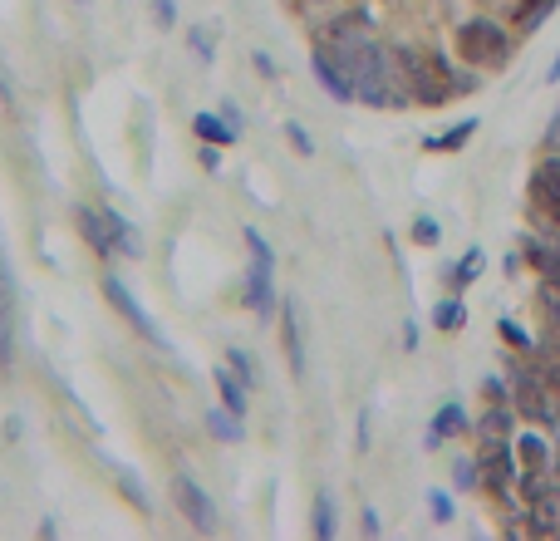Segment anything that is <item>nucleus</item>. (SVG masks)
Instances as JSON below:
<instances>
[{
	"mask_svg": "<svg viewBox=\"0 0 560 541\" xmlns=\"http://www.w3.org/2000/svg\"><path fill=\"white\" fill-rule=\"evenodd\" d=\"M335 60L344 64V74L354 84V99H364L374 109H403L413 99L408 79L398 69L403 55L389 50V45H379V40H369V35H359V30H349V25L335 30Z\"/></svg>",
	"mask_w": 560,
	"mask_h": 541,
	"instance_id": "f257e3e1",
	"label": "nucleus"
},
{
	"mask_svg": "<svg viewBox=\"0 0 560 541\" xmlns=\"http://www.w3.org/2000/svg\"><path fill=\"white\" fill-rule=\"evenodd\" d=\"M457 55L472 64V69H502L511 55V35L492 20H467L457 30Z\"/></svg>",
	"mask_w": 560,
	"mask_h": 541,
	"instance_id": "f03ea898",
	"label": "nucleus"
},
{
	"mask_svg": "<svg viewBox=\"0 0 560 541\" xmlns=\"http://www.w3.org/2000/svg\"><path fill=\"white\" fill-rule=\"evenodd\" d=\"M403 79H408V94H413V104H428V109H438L443 99L452 94L448 84V64L438 60V55H428V50H403Z\"/></svg>",
	"mask_w": 560,
	"mask_h": 541,
	"instance_id": "7ed1b4c3",
	"label": "nucleus"
},
{
	"mask_svg": "<svg viewBox=\"0 0 560 541\" xmlns=\"http://www.w3.org/2000/svg\"><path fill=\"white\" fill-rule=\"evenodd\" d=\"M246 246H251V266H246V301L261 320H271L276 310V291H271V266H276V251L271 241L261 237L256 227H246Z\"/></svg>",
	"mask_w": 560,
	"mask_h": 541,
	"instance_id": "20e7f679",
	"label": "nucleus"
},
{
	"mask_svg": "<svg viewBox=\"0 0 560 541\" xmlns=\"http://www.w3.org/2000/svg\"><path fill=\"white\" fill-rule=\"evenodd\" d=\"M172 497H177L182 517H187L197 532H217V507H212V492H207L197 478L177 473V478H172Z\"/></svg>",
	"mask_w": 560,
	"mask_h": 541,
	"instance_id": "39448f33",
	"label": "nucleus"
},
{
	"mask_svg": "<svg viewBox=\"0 0 560 541\" xmlns=\"http://www.w3.org/2000/svg\"><path fill=\"white\" fill-rule=\"evenodd\" d=\"M104 296H109V305L118 310V315H123V320H128V325H133V330H138V335H143V340H148V345H163L158 325H153V320L143 315V305L133 301V291H128V286H123L118 276H104Z\"/></svg>",
	"mask_w": 560,
	"mask_h": 541,
	"instance_id": "423d86ee",
	"label": "nucleus"
},
{
	"mask_svg": "<svg viewBox=\"0 0 560 541\" xmlns=\"http://www.w3.org/2000/svg\"><path fill=\"white\" fill-rule=\"evenodd\" d=\"M280 340H285V360H290V374L305 379V325H300V301H280Z\"/></svg>",
	"mask_w": 560,
	"mask_h": 541,
	"instance_id": "0eeeda50",
	"label": "nucleus"
},
{
	"mask_svg": "<svg viewBox=\"0 0 560 541\" xmlns=\"http://www.w3.org/2000/svg\"><path fill=\"white\" fill-rule=\"evenodd\" d=\"M310 69H315V79H320V84H325V89H330L335 99H344V104L354 99V84H349L344 64L335 60V50H320V45H315V55H310Z\"/></svg>",
	"mask_w": 560,
	"mask_h": 541,
	"instance_id": "6e6552de",
	"label": "nucleus"
},
{
	"mask_svg": "<svg viewBox=\"0 0 560 541\" xmlns=\"http://www.w3.org/2000/svg\"><path fill=\"white\" fill-rule=\"evenodd\" d=\"M74 217H79V232H84V241H89V246H94L104 261H109V256H118V241H113V227H109V217H104V212H94V207H79Z\"/></svg>",
	"mask_w": 560,
	"mask_h": 541,
	"instance_id": "1a4fd4ad",
	"label": "nucleus"
},
{
	"mask_svg": "<svg viewBox=\"0 0 560 541\" xmlns=\"http://www.w3.org/2000/svg\"><path fill=\"white\" fill-rule=\"evenodd\" d=\"M531 187H536V202L556 217V227H560V158H546V163L536 168Z\"/></svg>",
	"mask_w": 560,
	"mask_h": 541,
	"instance_id": "9d476101",
	"label": "nucleus"
},
{
	"mask_svg": "<svg viewBox=\"0 0 560 541\" xmlns=\"http://www.w3.org/2000/svg\"><path fill=\"white\" fill-rule=\"evenodd\" d=\"M217 394H222V404L236 419H246V384H241V374L231 364H217Z\"/></svg>",
	"mask_w": 560,
	"mask_h": 541,
	"instance_id": "9b49d317",
	"label": "nucleus"
},
{
	"mask_svg": "<svg viewBox=\"0 0 560 541\" xmlns=\"http://www.w3.org/2000/svg\"><path fill=\"white\" fill-rule=\"evenodd\" d=\"M462 428H467V409H462V404H448V409L433 419V428H428V438H423V443H428V448H443L452 433H462Z\"/></svg>",
	"mask_w": 560,
	"mask_h": 541,
	"instance_id": "f8f14e48",
	"label": "nucleus"
},
{
	"mask_svg": "<svg viewBox=\"0 0 560 541\" xmlns=\"http://www.w3.org/2000/svg\"><path fill=\"white\" fill-rule=\"evenodd\" d=\"M192 133H197V138H207V143H217V148L236 143V128H231L226 119H217V114H197V119H192Z\"/></svg>",
	"mask_w": 560,
	"mask_h": 541,
	"instance_id": "ddd939ff",
	"label": "nucleus"
},
{
	"mask_svg": "<svg viewBox=\"0 0 560 541\" xmlns=\"http://www.w3.org/2000/svg\"><path fill=\"white\" fill-rule=\"evenodd\" d=\"M472 133H477V119H462V123H452L448 133H438V138H428L423 148H433V153H457V148H462V143H467Z\"/></svg>",
	"mask_w": 560,
	"mask_h": 541,
	"instance_id": "4468645a",
	"label": "nucleus"
},
{
	"mask_svg": "<svg viewBox=\"0 0 560 541\" xmlns=\"http://www.w3.org/2000/svg\"><path fill=\"white\" fill-rule=\"evenodd\" d=\"M560 0H526L521 10H516V35H531V30H541V20L556 10Z\"/></svg>",
	"mask_w": 560,
	"mask_h": 541,
	"instance_id": "2eb2a0df",
	"label": "nucleus"
},
{
	"mask_svg": "<svg viewBox=\"0 0 560 541\" xmlns=\"http://www.w3.org/2000/svg\"><path fill=\"white\" fill-rule=\"evenodd\" d=\"M207 433H212V438H222V443H241V419L222 404V409H212V414H207Z\"/></svg>",
	"mask_w": 560,
	"mask_h": 541,
	"instance_id": "dca6fc26",
	"label": "nucleus"
},
{
	"mask_svg": "<svg viewBox=\"0 0 560 541\" xmlns=\"http://www.w3.org/2000/svg\"><path fill=\"white\" fill-rule=\"evenodd\" d=\"M462 320H467V310H462L457 296H448V301L433 305V325H438V330H462Z\"/></svg>",
	"mask_w": 560,
	"mask_h": 541,
	"instance_id": "f3484780",
	"label": "nucleus"
},
{
	"mask_svg": "<svg viewBox=\"0 0 560 541\" xmlns=\"http://www.w3.org/2000/svg\"><path fill=\"white\" fill-rule=\"evenodd\" d=\"M310 527H315V537H320V541L335 537V502H330L325 492L315 497V517H310Z\"/></svg>",
	"mask_w": 560,
	"mask_h": 541,
	"instance_id": "a211bd4d",
	"label": "nucleus"
},
{
	"mask_svg": "<svg viewBox=\"0 0 560 541\" xmlns=\"http://www.w3.org/2000/svg\"><path fill=\"white\" fill-rule=\"evenodd\" d=\"M482 266H487V256H482V251L472 246V251H467V256L457 261V271H452V286H472V281L482 276Z\"/></svg>",
	"mask_w": 560,
	"mask_h": 541,
	"instance_id": "6ab92c4d",
	"label": "nucleus"
},
{
	"mask_svg": "<svg viewBox=\"0 0 560 541\" xmlns=\"http://www.w3.org/2000/svg\"><path fill=\"white\" fill-rule=\"evenodd\" d=\"M104 217H109V227H113V241H118V251L138 256V251H143V241H138V232H133V227H128V222H123L118 212H104Z\"/></svg>",
	"mask_w": 560,
	"mask_h": 541,
	"instance_id": "aec40b11",
	"label": "nucleus"
},
{
	"mask_svg": "<svg viewBox=\"0 0 560 541\" xmlns=\"http://www.w3.org/2000/svg\"><path fill=\"white\" fill-rule=\"evenodd\" d=\"M551 527L560 532V492H551V497L536 502V532H551Z\"/></svg>",
	"mask_w": 560,
	"mask_h": 541,
	"instance_id": "412c9836",
	"label": "nucleus"
},
{
	"mask_svg": "<svg viewBox=\"0 0 560 541\" xmlns=\"http://www.w3.org/2000/svg\"><path fill=\"white\" fill-rule=\"evenodd\" d=\"M516 448H521L526 468H546V438H536V433H521V438H516Z\"/></svg>",
	"mask_w": 560,
	"mask_h": 541,
	"instance_id": "4be33fe9",
	"label": "nucleus"
},
{
	"mask_svg": "<svg viewBox=\"0 0 560 541\" xmlns=\"http://www.w3.org/2000/svg\"><path fill=\"white\" fill-rule=\"evenodd\" d=\"M226 364H231V369L241 374V384H246V389L256 384V360H251V355H246L241 345H231V350H226Z\"/></svg>",
	"mask_w": 560,
	"mask_h": 541,
	"instance_id": "5701e85b",
	"label": "nucleus"
},
{
	"mask_svg": "<svg viewBox=\"0 0 560 541\" xmlns=\"http://www.w3.org/2000/svg\"><path fill=\"white\" fill-rule=\"evenodd\" d=\"M413 241H418V246H438V241H443V227H438L433 217H418V222H413Z\"/></svg>",
	"mask_w": 560,
	"mask_h": 541,
	"instance_id": "b1692460",
	"label": "nucleus"
},
{
	"mask_svg": "<svg viewBox=\"0 0 560 541\" xmlns=\"http://www.w3.org/2000/svg\"><path fill=\"white\" fill-rule=\"evenodd\" d=\"M187 40H192V50L202 55V64H212V55H217V35H212V30H202V25H197Z\"/></svg>",
	"mask_w": 560,
	"mask_h": 541,
	"instance_id": "393cba45",
	"label": "nucleus"
},
{
	"mask_svg": "<svg viewBox=\"0 0 560 541\" xmlns=\"http://www.w3.org/2000/svg\"><path fill=\"white\" fill-rule=\"evenodd\" d=\"M118 487L133 497V507H138V512H148V507H153V502H148V492H143V482L133 478V473H118Z\"/></svg>",
	"mask_w": 560,
	"mask_h": 541,
	"instance_id": "a878e982",
	"label": "nucleus"
},
{
	"mask_svg": "<svg viewBox=\"0 0 560 541\" xmlns=\"http://www.w3.org/2000/svg\"><path fill=\"white\" fill-rule=\"evenodd\" d=\"M428 517H433V522H452V497L448 492H438V487L428 492Z\"/></svg>",
	"mask_w": 560,
	"mask_h": 541,
	"instance_id": "bb28decb",
	"label": "nucleus"
},
{
	"mask_svg": "<svg viewBox=\"0 0 560 541\" xmlns=\"http://www.w3.org/2000/svg\"><path fill=\"white\" fill-rule=\"evenodd\" d=\"M497 330H502V335L511 340V345H516V350H526V355L536 350V345H531V335H526V330H521L516 320H497Z\"/></svg>",
	"mask_w": 560,
	"mask_h": 541,
	"instance_id": "cd10ccee",
	"label": "nucleus"
},
{
	"mask_svg": "<svg viewBox=\"0 0 560 541\" xmlns=\"http://www.w3.org/2000/svg\"><path fill=\"white\" fill-rule=\"evenodd\" d=\"M15 305V281H10V266H5V251H0V315H10Z\"/></svg>",
	"mask_w": 560,
	"mask_h": 541,
	"instance_id": "c85d7f7f",
	"label": "nucleus"
},
{
	"mask_svg": "<svg viewBox=\"0 0 560 541\" xmlns=\"http://www.w3.org/2000/svg\"><path fill=\"white\" fill-rule=\"evenodd\" d=\"M452 478H457V487H462V492H472V487H477V478H482V468H472V458H457Z\"/></svg>",
	"mask_w": 560,
	"mask_h": 541,
	"instance_id": "c756f323",
	"label": "nucleus"
},
{
	"mask_svg": "<svg viewBox=\"0 0 560 541\" xmlns=\"http://www.w3.org/2000/svg\"><path fill=\"white\" fill-rule=\"evenodd\" d=\"M285 133H290V143H295V153H300V158H310V153H315V138H310L300 123H285Z\"/></svg>",
	"mask_w": 560,
	"mask_h": 541,
	"instance_id": "7c9ffc66",
	"label": "nucleus"
},
{
	"mask_svg": "<svg viewBox=\"0 0 560 541\" xmlns=\"http://www.w3.org/2000/svg\"><path fill=\"white\" fill-rule=\"evenodd\" d=\"M153 20H158L163 30H172V25H177V5H172V0H153Z\"/></svg>",
	"mask_w": 560,
	"mask_h": 541,
	"instance_id": "2f4dec72",
	"label": "nucleus"
},
{
	"mask_svg": "<svg viewBox=\"0 0 560 541\" xmlns=\"http://www.w3.org/2000/svg\"><path fill=\"white\" fill-rule=\"evenodd\" d=\"M506 423H511V419H506L502 409H497V414H487V419H482V433H487V438H502Z\"/></svg>",
	"mask_w": 560,
	"mask_h": 541,
	"instance_id": "473e14b6",
	"label": "nucleus"
},
{
	"mask_svg": "<svg viewBox=\"0 0 560 541\" xmlns=\"http://www.w3.org/2000/svg\"><path fill=\"white\" fill-rule=\"evenodd\" d=\"M251 60H256V69H261V74H266V79H276L280 69H276V60H271V55H266V50H256V55H251Z\"/></svg>",
	"mask_w": 560,
	"mask_h": 541,
	"instance_id": "72a5a7b5",
	"label": "nucleus"
},
{
	"mask_svg": "<svg viewBox=\"0 0 560 541\" xmlns=\"http://www.w3.org/2000/svg\"><path fill=\"white\" fill-rule=\"evenodd\" d=\"M354 443H359V453L369 448V414H359V428H354Z\"/></svg>",
	"mask_w": 560,
	"mask_h": 541,
	"instance_id": "f704fd0d",
	"label": "nucleus"
},
{
	"mask_svg": "<svg viewBox=\"0 0 560 541\" xmlns=\"http://www.w3.org/2000/svg\"><path fill=\"white\" fill-rule=\"evenodd\" d=\"M222 109H226V123H231L236 133H241V128H246V119H241V109H236V104H222Z\"/></svg>",
	"mask_w": 560,
	"mask_h": 541,
	"instance_id": "c9c22d12",
	"label": "nucleus"
},
{
	"mask_svg": "<svg viewBox=\"0 0 560 541\" xmlns=\"http://www.w3.org/2000/svg\"><path fill=\"white\" fill-rule=\"evenodd\" d=\"M556 79H560V55H556V64L546 69V84H556Z\"/></svg>",
	"mask_w": 560,
	"mask_h": 541,
	"instance_id": "e433bc0d",
	"label": "nucleus"
},
{
	"mask_svg": "<svg viewBox=\"0 0 560 541\" xmlns=\"http://www.w3.org/2000/svg\"><path fill=\"white\" fill-rule=\"evenodd\" d=\"M556 133H560V119H556V123H551V143H556Z\"/></svg>",
	"mask_w": 560,
	"mask_h": 541,
	"instance_id": "4c0bfd02",
	"label": "nucleus"
}]
</instances>
